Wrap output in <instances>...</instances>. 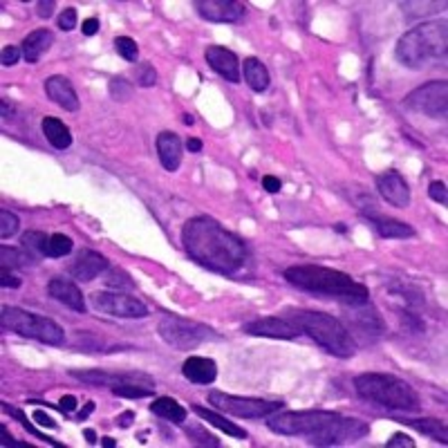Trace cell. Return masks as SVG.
<instances>
[{
    "label": "cell",
    "instance_id": "6da1fadb",
    "mask_svg": "<svg viewBox=\"0 0 448 448\" xmlns=\"http://www.w3.org/2000/svg\"><path fill=\"white\" fill-rule=\"evenodd\" d=\"M182 244L190 260L208 271L233 276L247 262V247L235 233L215 222L213 217H190L182 229Z\"/></svg>",
    "mask_w": 448,
    "mask_h": 448
},
{
    "label": "cell",
    "instance_id": "7a4b0ae2",
    "mask_svg": "<svg viewBox=\"0 0 448 448\" xmlns=\"http://www.w3.org/2000/svg\"><path fill=\"white\" fill-rule=\"evenodd\" d=\"M269 431L287 437H305L314 446L355 444L370 433L361 419L332 411H287L269 417Z\"/></svg>",
    "mask_w": 448,
    "mask_h": 448
},
{
    "label": "cell",
    "instance_id": "3957f363",
    "mask_svg": "<svg viewBox=\"0 0 448 448\" xmlns=\"http://www.w3.org/2000/svg\"><path fill=\"white\" fill-rule=\"evenodd\" d=\"M285 280L303 292L316 294L323 298H334L346 305L370 303V292L366 285L357 283L350 274L321 265H296L285 269Z\"/></svg>",
    "mask_w": 448,
    "mask_h": 448
},
{
    "label": "cell",
    "instance_id": "277c9868",
    "mask_svg": "<svg viewBox=\"0 0 448 448\" xmlns=\"http://www.w3.org/2000/svg\"><path fill=\"white\" fill-rule=\"evenodd\" d=\"M448 50L446 21H426L408 30L397 41L395 54L404 68L422 70L435 61H442Z\"/></svg>",
    "mask_w": 448,
    "mask_h": 448
},
{
    "label": "cell",
    "instance_id": "5b68a950",
    "mask_svg": "<svg viewBox=\"0 0 448 448\" xmlns=\"http://www.w3.org/2000/svg\"><path fill=\"white\" fill-rule=\"evenodd\" d=\"M289 321L301 330V334H307L330 355L339 359H350L357 355L355 337L339 319L330 316V314L314 310H292Z\"/></svg>",
    "mask_w": 448,
    "mask_h": 448
},
{
    "label": "cell",
    "instance_id": "8992f818",
    "mask_svg": "<svg viewBox=\"0 0 448 448\" xmlns=\"http://www.w3.org/2000/svg\"><path fill=\"white\" fill-rule=\"evenodd\" d=\"M355 390L361 399L375 406L390 408V411H419L422 408L417 390L395 375L364 373L355 377Z\"/></svg>",
    "mask_w": 448,
    "mask_h": 448
},
{
    "label": "cell",
    "instance_id": "52a82bcc",
    "mask_svg": "<svg viewBox=\"0 0 448 448\" xmlns=\"http://www.w3.org/2000/svg\"><path fill=\"white\" fill-rule=\"evenodd\" d=\"M0 328L5 332H14L18 337L41 341L45 346H63L65 341V332L59 323L41 316V314L12 307V305H3L0 310Z\"/></svg>",
    "mask_w": 448,
    "mask_h": 448
},
{
    "label": "cell",
    "instance_id": "ba28073f",
    "mask_svg": "<svg viewBox=\"0 0 448 448\" xmlns=\"http://www.w3.org/2000/svg\"><path fill=\"white\" fill-rule=\"evenodd\" d=\"M157 332H159L161 341L168 343L170 348L182 350V352L195 350L197 346H202V343H206V341L220 339L211 328L202 325V323L182 319V316H175V314H166V316H161Z\"/></svg>",
    "mask_w": 448,
    "mask_h": 448
},
{
    "label": "cell",
    "instance_id": "9c48e42d",
    "mask_svg": "<svg viewBox=\"0 0 448 448\" xmlns=\"http://www.w3.org/2000/svg\"><path fill=\"white\" fill-rule=\"evenodd\" d=\"M208 404L217 408V411L240 419H265L280 413L285 406L280 402H267V399H256V397H235L229 393H220V390H211L208 393Z\"/></svg>",
    "mask_w": 448,
    "mask_h": 448
},
{
    "label": "cell",
    "instance_id": "30bf717a",
    "mask_svg": "<svg viewBox=\"0 0 448 448\" xmlns=\"http://www.w3.org/2000/svg\"><path fill=\"white\" fill-rule=\"evenodd\" d=\"M406 108L415 112H422L431 119H446L448 112V83L444 79L440 81H428L424 85L415 88L404 99Z\"/></svg>",
    "mask_w": 448,
    "mask_h": 448
},
{
    "label": "cell",
    "instance_id": "8fae6325",
    "mask_svg": "<svg viewBox=\"0 0 448 448\" xmlns=\"http://www.w3.org/2000/svg\"><path fill=\"white\" fill-rule=\"evenodd\" d=\"M92 307L117 319H146L148 307L139 298L121 292H94L90 296Z\"/></svg>",
    "mask_w": 448,
    "mask_h": 448
},
{
    "label": "cell",
    "instance_id": "7c38bea8",
    "mask_svg": "<svg viewBox=\"0 0 448 448\" xmlns=\"http://www.w3.org/2000/svg\"><path fill=\"white\" fill-rule=\"evenodd\" d=\"M70 377L79 379L81 384L88 386H117V384H141V386H150L155 388V381L144 373H121V375H112V373H103V370H70Z\"/></svg>",
    "mask_w": 448,
    "mask_h": 448
},
{
    "label": "cell",
    "instance_id": "4fadbf2b",
    "mask_svg": "<svg viewBox=\"0 0 448 448\" xmlns=\"http://www.w3.org/2000/svg\"><path fill=\"white\" fill-rule=\"evenodd\" d=\"M244 332L251 337H265V339H298L301 330L294 325L289 319L283 316H262V319H253L244 325Z\"/></svg>",
    "mask_w": 448,
    "mask_h": 448
},
{
    "label": "cell",
    "instance_id": "5bb4252c",
    "mask_svg": "<svg viewBox=\"0 0 448 448\" xmlns=\"http://www.w3.org/2000/svg\"><path fill=\"white\" fill-rule=\"evenodd\" d=\"M195 9L204 21L211 23H238L247 14V7L235 0H197Z\"/></svg>",
    "mask_w": 448,
    "mask_h": 448
},
{
    "label": "cell",
    "instance_id": "9a60e30c",
    "mask_svg": "<svg viewBox=\"0 0 448 448\" xmlns=\"http://www.w3.org/2000/svg\"><path fill=\"white\" fill-rule=\"evenodd\" d=\"M204 59L208 63L215 74H220L224 81H231V83H240V59L238 54L231 52L229 47L222 45H208L206 52H204Z\"/></svg>",
    "mask_w": 448,
    "mask_h": 448
},
{
    "label": "cell",
    "instance_id": "2e32d148",
    "mask_svg": "<svg viewBox=\"0 0 448 448\" xmlns=\"http://www.w3.org/2000/svg\"><path fill=\"white\" fill-rule=\"evenodd\" d=\"M377 188L379 195L386 199L388 204L397 208L411 206V188H408L406 179L397 173V170H386L377 177Z\"/></svg>",
    "mask_w": 448,
    "mask_h": 448
},
{
    "label": "cell",
    "instance_id": "e0dca14e",
    "mask_svg": "<svg viewBox=\"0 0 448 448\" xmlns=\"http://www.w3.org/2000/svg\"><path fill=\"white\" fill-rule=\"evenodd\" d=\"M106 269H108L106 256H101L99 251H92V249H83L70 265V276L81 283H90Z\"/></svg>",
    "mask_w": 448,
    "mask_h": 448
},
{
    "label": "cell",
    "instance_id": "ac0fdd59",
    "mask_svg": "<svg viewBox=\"0 0 448 448\" xmlns=\"http://www.w3.org/2000/svg\"><path fill=\"white\" fill-rule=\"evenodd\" d=\"M45 92L47 97H50L56 106H61L63 110H70V112H76L81 108V99L76 90L72 88L70 79H65L61 74H54L50 79H45Z\"/></svg>",
    "mask_w": 448,
    "mask_h": 448
},
{
    "label": "cell",
    "instance_id": "d6986e66",
    "mask_svg": "<svg viewBox=\"0 0 448 448\" xmlns=\"http://www.w3.org/2000/svg\"><path fill=\"white\" fill-rule=\"evenodd\" d=\"M47 294H50L54 301L63 303L65 307H70L79 314H85V310H88L79 285L68 280V278H52L50 283H47Z\"/></svg>",
    "mask_w": 448,
    "mask_h": 448
},
{
    "label": "cell",
    "instance_id": "ffe728a7",
    "mask_svg": "<svg viewBox=\"0 0 448 448\" xmlns=\"http://www.w3.org/2000/svg\"><path fill=\"white\" fill-rule=\"evenodd\" d=\"M155 146H157V155H159L161 166L170 170V173H175L179 164H182V141H179V137L175 135V132L164 130L157 135Z\"/></svg>",
    "mask_w": 448,
    "mask_h": 448
},
{
    "label": "cell",
    "instance_id": "44dd1931",
    "mask_svg": "<svg viewBox=\"0 0 448 448\" xmlns=\"http://www.w3.org/2000/svg\"><path fill=\"white\" fill-rule=\"evenodd\" d=\"M182 375L190 384L208 386L217 377V364L208 357H188L182 364Z\"/></svg>",
    "mask_w": 448,
    "mask_h": 448
},
{
    "label": "cell",
    "instance_id": "7402d4cb",
    "mask_svg": "<svg viewBox=\"0 0 448 448\" xmlns=\"http://www.w3.org/2000/svg\"><path fill=\"white\" fill-rule=\"evenodd\" d=\"M54 43V34L50 30H34L30 32L21 43V50L27 63H38V59L50 50Z\"/></svg>",
    "mask_w": 448,
    "mask_h": 448
},
{
    "label": "cell",
    "instance_id": "603a6c76",
    "mask_svg": "<svg viewBox=\"0 0 448 448\" xmlns=\"http://www.w3.org/2000/svg\"><path fill=\"white\" fill-rule=\"evenodd\" d=\"M368 222L375 226V231L386 238V240H404V238H413L415 229L402 220H393V217H381V215H368Z\"/></svg>",
    "mask_w": 448,
    "mask_h": 448
},
{
    "label": "cell",
    "instance_id": "cb8c5ba5",
    "mask_svg": "<svg viewBox=\"0 0 448 448\" xmlns=\"http://www.w3.org/2000/svg\"><path fill=\"white\" fill-rule=\"evenodd\" d=\"M242 74H244L247 85H249L253 92H265L271 83L269 70H267L265 63L260 59H256V56H249V59L242 61Z\"/></svg>",
    "mask_w": 448,
    "mask_h": 448
},
{
    "label": "cell",
    "instance_id": "d4e9b609",
    "mask_svg": "<svg viewBox=\"0 0 448 448\" xmlns=\"http://www.w3.org/2000/svg\"><path fill=\"white\" fill-rule=\"evenodd\" d=\"M41 130H43L45 139L50 141V144H52L56 150H65V148L72 146V132H70V128L65 126V123H63L61 119H56V117H45L43 123H41Z\"/></svg>",
    "mask_w": 448,
    "mask_h": 448
},
{
    "label": "cell",
    "instance_id": "484cf974",
    "mask_svg": "<svg viewBox=\"0 0 448 448\" xmlns=\"http://www.w3.org/2000/svg\"><path fill=\"white\" fill-rule=\"evenodd\" d=\"M193 413H195L199 419H202V422L211 424V426H215V428H220L222 433H226V435L235 437V440H247V431H244L242 426H238V424H233V422H229L226 417L217 415L215 411H211V408H204V406H193Z\"/></svg>",
    "mask_w": 448,
    "mask_h": 448
},
{
    "label": "cell",
    "instance_id": "4316f807",
    "mask_svg": "<svg viewBox=\"0 0 448 448\" xmlns=\"http://www.w3.org/2000/svg\"><path fill=\"white\" fill-rule=\"evenodd\" d=\"M150 413L161 417V419H166V422H170V424H184L186 415H188L186 408L170 397H157L155 402L150 404Z\"/></svg>",
    "mask_w": 448,
    "mask_h": 448
},
{
    "label": "cell",
    "instance_id": "83f0119b",
    "mask_svg": "<svg viewBox=\"0 0 448 448\" xmlns=\"http://www.w3.org/2000/svg\"><path fill=\"white\" fill-rule=\"evenodd\" d=\"M406 426L415 428L422 435H428L431 440L446 444L448 442V433H446V424L442 419H406Z\"/></svg>",
    "mask_w": 448,
    "mask_h": 448
},
{
    "label": "cell",
    "instance_id": "f1b7e54d",
    "mask_svg": "<svg viewBox=\"0 0 448 448\" xmlns=\"http://www.w3.org/2000/svg\"><path fill=\"white\" fill-rule=\"evenodd\" d=\"M47 242H50V238L43 231H27L21 238V247L32 258H43V256H47Z\"/></svg>",
    "mask_w": 448,
    "mask_h": 448
},
{
    "label": "cell",
    "instance_id": "f546056e",
    "mask_svg": "<svg viewBox=\"0 0 448 448\" xmlns=\"http://www.w3.org/2000/svg\"><path fill=\"white\" fill-rule=\"evenodd\" d=\"M72 238L65 235V233H54L50 235V242H47V256L50 258H63V256H68L72 251Z\"/></svg>",
    "mask_w": 448,
    "mask_h": 448
},
{
    "label": "cell",
    "instance_id": "4dcf8cb0",
    "mask_svg": "<svg viewBox=\"0 0 448 448\" xmlns=\"http://www.w3.org/2000/svg\"><path fill=\"white\" fill-rule=\"evenodd\" d=\"M112 395L117 397H126V399H144V397H150L152 390L150 386H141V384H117L112 386Z\"/></svg>",
    "mask_w": 448,
    "mask_h": 448
},
{
    "label": "cell",
    "instance_id": "1f68e13d",
    "mask_svg": "<svg viewBox=\"0 0 448 448\" xmlns=\"http://www.w3.org/2000/svg\"><path fill=\"white\" fill-rule=\"evenodd\" d=\"M0 253H3V267H27L34 258L30 253H27L23 247L21 249H14V247H7L3 244V249H0Z\"/></svg>",
    "mask_w": 448,
    "mask_h": 448
},
{
    "label": "cell",
    "instance_id": "d6a6232c",
    "mask_svg": "<svg viewBox=\"0 0 448 448\" xmlns=\"http://www.w3.org/2000/svg\"><path fill=\"white\" fill-rule=\"evenodd\" d=\"M3 411H5L7 415H12L14 419H18V422H21V426L25 428V431H27V433H32V435L36 437V440H43L45 444H50V446H63V444H59V442H54V440H50V437H45L43 433H38V431H36V428H34V426H32L30 422H27V417L23 415V411H18V408H14V406H9V404H5V402H3Z\"/></svg>",
    "mask_w": 448,
    "mask_h": 448
},
{
    "label": "cell",
    "instance_id": "836d02e7",
    "mask_svg": "<svg viewBox=\"0 0 448 448\" xmlns=\"http://www.w3.org/2000/svg\"><path fill=\"white\" fill-rule=\"evenodd\" d=\"M114 50H117V54L121 56V59H126L128 63H135L139 59V47L130 36L114 38Z\"/></svg>",
    "mask_w": 448,
    "mask_h": 448
},
{
    "label": "cell",
    "instance_id": "e575fe53",
    "mask_svg": "<svg viewBox=\"0 0 448 448\" xmlns=\"http://www.w3.org/2000/svg\"><path fill=\"white\" fill-rule=\"evenodd\" d=\"M18 226H21L18 215L9 211V208H3V211H0V238H3V240H7V238L16 235L18 233Z\"/></svg>",
    "mask_w": 448,
    "mask_h": 448
},
{
    "label": "cell",
    "instance_id": "d590c367",
    "mask_svg": "<svg viewBox=\"0 0 448 448\" xmlns=\"http://www.w3.org/2000/svg\"><path fill=\"white\" fill-rule=\"evenodd\" d=\"M135 79H137V85H141V88H150V85L157 83V72L150 63H139L137 70H135Z\"/></svg>",
    "mask_w": 448,
    "mask_h": 448
},
{
    "label": "cell",
    "instance_id": "8d00e7d4",
    "mask_svg": "<svg viewBox=\"0 0 448 448\" xmlns=\"http://www.w3.org/2000/svg\"><path fill=\"white\" fill-rule=\"evenodd\" d=\"M186 435H188V440H193L195 444H202V446H220V442H217L213 435L204 433L199 426H190V428H186Z\"/></svg>",
    "mask_w": 448,
    "mask_h": 448
},
{
    "label": "cell",
    "instance_id": "74e56055",
    "mask_svg": "<svg viewBox=\"0 0 448 448\" xmlns=\"http://www.w3.org/2000/svg\"><path fill=\"white\" fill-rule=\"evenodd\" d=\"M428 197L433 199V202L437 204H446L448 202V190H446V184L440 182V179H435V182H431V186H428Z\"/></svg>",
    "mask_w": 448,
    "mask_h": 448
},
{
    "label": "cell",
    "instance_id": "f35d334b",
    "mask_svg": "<svg viewBox=\"0 0 448 448\" xmlns=\"http://www.w3.org/2000/svg\"><path fill=\"white\" fill-rule=\"evenodd\" d=\"M110 94H112L114 99L126 101L130 97V85L123 81V79H112L110 81Z\"/></svg>",
    "mask_w": 448,
    "mask_h": 448
},
{
    "label": "cell",
    "instance_id": "ab89813d",
    "mask_svg": "<svg viewBox=\"0 0 448 448\" xmlns=\"http://www.w3.org/2000/svg\"><path fill=\"white\" fill-rule=\"evenodd\" d=\"M59 27L63 32H72L76 27V9L74 7H65L63 14L59 16Z\"/></svg>",
    "mask_w": 448,
    "mask_h": 448
},
{
    "label": "cell",
    "instance_id": "60d3db41",
    "mask_svg": "<svg viewBox=\"0 0 448 448\" xmlns=\"http://www.w3.org/2000/svg\"><path fill=\"white\" fill-rule=\"evenodd\" d=\"M21 54H23L21 47H16V45H7L5 50H3V65H5V68H12V65H16V63H18V59H21Z\"/></svg>",
    "mask_w": 448,
    "mask_h": 448
},
{
    "label": "cell",
    "instance_id": "b9f144b4",
    "mask_svg": "<svg viewBox=\"0 0 448 448\" xmlns=\"http://www.w3.org/2000/svg\"><path fill=\"white\" fill-rule=\"evenodd\" d=\"M386 446H388V448H399V446H404V448H415V442H413L408 435H404V433H395V435L388 440Z\"/></svg>",
    "mask_w": 448,
    "mask_h": 448
},
{
    "label": "cell",
    "instance_id": "7bdbcfd3",
    "mask_svg": "<svg viewBox=\"0 0 448 448\" xmlns=\"http://www.w3.org/2000/svg\"><path fill=\"white\" fill-rule=\"evenodd\" d=\"M0 285H3V287L16 289V287H21V278H16V276L9 271L7 267H3V271H0Z\"/></svg>",
    "mask_w": 448,
    "mask_h": 448
},
{
    "label": "cell",
    "instance_id": "ee69618b",
    "mask_svg": "<svg viewBox=\"0 0 448 448\" xmlns=\"http://www.w3.org/2000/svg\"><path fill=\"white\" fill-rule=\"evenodd\" d=\"M121 278H126V274H123V271H112L110 278H106V283L110 285V287H132L130 280H121Z\"/></svg>",
    "mask_w": 448,
    "mask_h": 448
},
{
    "label": "cell",
    "instance_id": "f6af8a7d",
    "mask_svg": "<svg viewBox=\"0 0 448 448\" xmlns=\"http://www.w3.org/2000/svg\"><path fill=\"white\" fill-rule=\"evenodd\" d=\"M54 7H56L54 0H47V3H45V0H41V3L36 5V14H38V18H45V21H47V18H50V16L54 14Z\"/></svg>",
    "mask_w": 448,
    "mask_h": 448
},
{
    "label": "cell",
    "instance_id": "bcb514c9",
    "mask_svg": "<svg viewBox=\"0 0 448 448\" xmlns=\"http://www.w3.org/2000/svg\"><path fill=\"white\" fill-rule=\"evenodd\" d=\"M99 18H85V21L81 23V32L85 34V36H94L99 32Z\"/></svg>",
    "mask_w": 448,
    "mask_h": 448
},
{
    "label": "cell",
    "instance_id": "7dc6e473",
    "mask_svg": "<svg viewBox=\"0 0 448 448\" xmlns=\"http://www.w3.org/2000/svg\"><path fill=\"white\" fill-rule=\"evenodd\" d=\"M262 188H265V190H269V193H278V190L283 188V184H280V179H278V177H274V175H265V177H262Z\"/></svg>",
    "mask_w": 448,
    "mask_h": 448
},
{
    "label": "cell",
    "instance_id": "c3c4849f",
    "mask_svg": "<svg viewBox=\"0 0 448 448\" xmlns=\"http://www.w3.org/2000/svg\"><path fill=\"white\" fill-rule=\"evenodd\" d=\"M34 419H36V424H41V426H45V428H56V422L52 417H47L43 411H34V415H32Z\"/></svg>",
    "mask_w": 448,
    "mask_h": 448
},
{
    "label": "cell",
    "instance_id": "681fc988",
    "mask_svg": "<svg viewBox=\"0 0 448 448\" xmlns=\"http://www.w3.org/2000/svg\"><path fill=\"white\" fill-rule=\"evenodd\" d=\"M76 404H79V402H76V397L65 395V397L61 399V411H63V413H72L74 408H76Z\"/></svg>",
    "mask_w": 448,
    "mask_h": 448
},
{
    "label": "cell",
    "instance_id": "f907efd6",
    "mask_svg": "<svg viewBox=\"0 0 448 448\" xmlns=\"http://www.w3.org/2000/svg\"><path fill=\"white\" fill-rule=\"evenodd\" d=\"M0 433H3V442H0L3 446H27V444H23V442H16L14 437L7 433V428H5V426H0Z\"/></svg>",
    "mask_w": 448,
    "mask_h": 448
},
{
    "label": "cell",
    "instance_id": "816d5d0a",
    "mask_svg": "<svg viewBox=\"0 0 448 448\" xmlns=\"http://www.w3.org/2000/svg\"><path fill=\"white\" fill-rule=\"evenodd\" d=\"M132 419H135V413H132V411H126L123 415H119V417H117V424H119L121 428H128V426L132 424Z\"/></svg>",
    "mask_w": 448,
    "mask_h": 448
},
{
    "label": "cell",
    "instance_id": "f5cc1de1",
    "mask_svg": "<svg viewBox=\"0 0 448 448\" xmlns=\"http://www.w3.org/2000/svg\"><path fill=\"white\" fill-rule=\"evenodd\" d=\"M186 148H188V152H199V150H202V141H199L197 137H190L186 141Z\"/></svg>",
    "mask_w": 448,
    "mask_h": 448
},
{
    "label": "cell",
    "instance_id": "db71d44e",
    "mask_svg": "<svg viewBox=\"0 0 448 448\" xmlns=\"http://www.w3.org/2000/svg\"><path fill=\"white\" fill-rule=\"evenodd\" d=\"M92 411H94V402H88V404H85V408H83V411L79 413V422H83V419L88 417V415H90Z\"/></svg>",
    "mask_w": 448,
    "mask_h": 448
},
{
    "label": "cell",
    "instance_id": "11a10c76",
    "mask_svg": "<svg viewBox=\"0 0 448 448\" xmlns=\"http://www.w3.org/2000/svg\"><path fill=\"white\" fill-rule=\"evenodd\" d=\"M85 440H88V444H97V433L92 428H85Z\"/></svg>",
    "mask_w": 448,
    "mask_h": 448
},
{
    "label": "cell",
    "instance_id": "9f6ffc18",
    "mask_svg": "<svg viewBox=\"0 0 448 448\" xmlns=\"http://www.w3.org/2000/svg\"><path fill=\"white\" fill-rule=\"evenodd\" d=\"M3 119H5V121L12 119V108L7 106V99H3Z\"/></svg>",
    "mask_w": 448,
    "mask_h": 448
},
{
    "label": "cell",
    "instance_id": "6f0895ef",
    "mask_svg": "<svg viewBox=\"0 0 448 448\" xmlns=\"http://www.w3.org/2000/svg\"><path fill=\"white\" fill-rule=\"evenodd\" d=\"M106 448H112V446H117V442L112 440V437H103V442H101Z\"/></svg>",
    "mask_w": 448,
    "mask_h": 448
},
{
    "label": "cell",
    "instance_id": "680465c9",
    "mask_svg": "<svg viewBox=\"0 0 448 448\" xmlns=\"http://www.w3.org/2000/svg\"><path fill=\"white\" fill-rule=\"evenodd\" d=\"M182 121L186 123V126H193V121H195V119H193V114H184V119H182Z\"/></svg>",
    "mask_w": 448,
    "mask_h": 448
}]
</instances>
